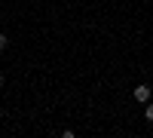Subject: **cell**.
Wrapping results in <instances>:
<instances>
[{
  "label": "cell",
  "instance_id": "1",
  "mask_svg": "<svg viewBox=\"0 0 153 138\" xmlns=\"http://www.w3.org/2000/svg\"><path fill=\"white\" fill-rule=\"evenodd\" d=\"M150 95H153V89H150L147 83H138V86H135V101H138V104H147Z\"/></svg>",
  "mask_w": 153,
  "mask_h": 138
},
{
  "label": "cell",
  "instance_id": "2",
  "mask_svg": "<svg viewBox=\"0 0 153 138\" xmlns=\"http://www.w3.org/2000/svg\"><path fill=\"white\" fill-rule=\"evenodd\" d=\"M144 120L153 123V101H147V107H144Z\"/></svg>",
  "mask_w": 153,
  "mask_h": 138
},
{
  "label": "cell",
  "instance_id": "3",
  "mask_svg": "<svg viewBox=\"0 0 153 138\" xmlns=\"http://www.w3.org/2000/svg\"><path fill=\"white\" fill-rule=\"evenodd\" d=\"M6 46H9V40H6V34H3V31H0V52H3V49H6Z\"/></svg>",
  "mask_w": 153,
  "mask_h": 138
},
{
  "label": "cell",
  "instance_id": "4",
  "mask_svg": "<svg viewBox=\"0 0 153 138\" xmlns=\"http://www.w3.org/2000/svg\"><path fill=\"white\" fill-rule=\"evenodd\" d=\"M0 86H3V74H0Z\"/></svg>",
  "mask_w": 153,
  "mask_h": 138
}]
</instances>
